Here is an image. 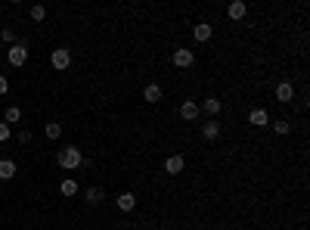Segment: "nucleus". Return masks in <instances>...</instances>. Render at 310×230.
<instances>
[{
    "instance_id": "obj_26",
    "label": "nucleus",
    "mask_w": 310,
    "mask_h": 230,
    "mask_svg": "<svg viewBox=\"0 0 310 230\" xmlns=\"http://www.w3.org/2000/svg\"><path fill=\"white\" fill-rule=\"evenodd\" d=\"M295 230H304V227H295Z\"/></svg>"
},
{
    "instance_id": "obj_13",
    "label": "nucleus",
    "mask_w": 310,
    "mask_h": 230,
    "mask_svg": "<svg viewBox=\"0 0 310 230\" xmlns=\"http://www.w3.org/2000/svg\"><path fill=\"white\" fill-rule=\"evenodd\" d=\"M202 137H205V140H217V137H220V125H217V119H211V122L202 125Z\"/></svg>"
},
{
    "instance_id": "obj_2",
    "label": "nucleus",
    "mask_w": 310,
    "mask_h": 230,
    "mask_svg": "<svg viewBox=\"0 0 310 230\" xmlns=\"http://www.w3.org/2000/svg\"><path fill=\"white\" fill-rule=\"evenodd\" d=\"M7 62L16 65V68L25 65V62H28V47H25V44H13V47L7 50Z\"/></svg>"
},
{
    "instance_id": "obj_10",
    "label": "nucleus",
    "mask_w": 310,
    "mask_h": 230,
    "mask_svg": "<svg viewBox=\"0 0 310 230\" xmlns=\"http://www.w3.org/2000/svg\"><path fill=\"white\" fill-rule=\"evenodd\" d=\"M16 174H19V168L13 159H0V180H13Z\"/></svg>"
},
{
    "instance_id": "obj_3",
    "label": "nucleus",
    "mask_w": 310,
    "mask_h": 230,
    "mask_svg": "<svg viewBox=\"0 0 310 230\" xmlns=\"http://www.w3.org/2000/svg\"><path fill=\"white\" fill-rule=\"evenodd\" d=\"M50 62H53L56 72H65V68L71 65V50H68V47H56L53 56H50Z\"/></svg>"
},
{
    "instance_id": "obj_20",
    "label": "nucleus",
    "mask_w": 310,
    "mask_h": 230,
    "mask_svg": "<svg viewBox=\"0 0 310 230\" xmlns=\"http://www.w3.org/2000/svg\"><path fill=\"white\" fill-rule=\"evenodd\" d=\"M270 128H273L276 134H292V122H289V119H276V122H270Z\"/></svg>"
},
{
    "instance_id": "obj_7",
    "label": "nucleus",
    "mask_w": 310,
    "mask_h": 230,
    "mask_svg": "<svg viewBox=\"0 0 310 230\" xmlns=\"http://www.w3.org/2000/svg\"><path fill=\"white\" fill-rule=\"evenodd\" d=\"M248 125H254V128H267V125H270L267 109H251V112H248Z\"/></svg>"
},
{
    "instance_id": "obj_12",
    "label": "nucleus",
    "mask_w": 310,
    "mask_h": 230,
    "mask_svg": "<svg viewBox=\"0 0 310 230\" xmlns=\"http://www.w3.org/2000/svg\"><path fill=\"white\" fill-rule=\"evenodd\" d=\"M162 97H165V94H162L159 84H146V87H143V100H146V103H159Z\"/></svg>"
},
{
    "instance_id": "obj_25",
    "label": "nucleus",
    "mask_w": 310,
    "mask_h": 230,
    "mask_svg": "<svg viewBox=\"0 0 310 230\" xmlns=\"http://www.w3.org/2000/svg\"><path fill=\"white\" fill-rule=\"evenodd\" d=\"M19 143H31V131H19Z\"/></svg>"
},
{
    "instance_id": "obj_14",
    "label": "nucleus",
    "mask_w": 310,
    "mask_h": 230,
    "mask_svg": "<svg viewBox=\"0 0 310 230\" xmlns=\"http://www.w3.org/2000/svg\"><path fill=\"white\" fill-rule=\"evenodd\" d=\"M87 202H90V205H102V202H106V190H102V187H90V190H87Z\"/></svg>"
},
{
    "instance_id": "obj_24",
    "label": "nucleus",
    "mask_w": 310,
    "mask_h": 230,
    "mask_svg": "<svg viewBox=\"0 0 310 230\" xmlns=\"http://www.w3.org/2000/svg\"><path fill=\"white\" fill-rule=\"evenodd\" d=\"M7 90H10V81H7V78H4V75H0V97H4V94H7Z\"/></svg>"
},
{
    "instance_id": "obj_22",
    "label": "nucleus",
    "mask_w": 310,
    "mask_h": 230,
    "mask_svg": "<svg viewBox=\"0 0 310 230\" xmlns=\"http://www.w3.org/2000/svg\"><path fill=\"white\" fill-rule=\"evenodd\" d=\"M0 41L13 47V44H16V31H13V28H4V31H0Z\"/></svg>"
},
{
    "instance_id": "obj_21",
    "label": "nucleus",
    "mask_w": 310,
    "mask_h": 230,
    "mask_svg": "<svg viewBox=\"0 0 310 230\" xmlns=\"http://www.w3.org/2000/svg\"><path fill=\"white\" fill-rule=\"evenodd\" d=\"M31 19H34V22H44V19H47V7H44V4H34V7H31Z\"/></svg>"
},
{
    "instance_id": "obj_1",
    "label": "nucleus",
    "mask_w": 310,
    "mask_h": 230,
    "mask_svg": "<svg viewBox=\"0 0 310 230\" xmlns=\"http://www.w3.org/2000/svg\"><path fill=\"white\" fill-rule=\"evenodd\" d=\"M56 162H59V168L74 171V168L84 165V156H81V149H77V146H62V149L56 152Z\"/></svg>"
},
{
    "instance_id": "obj_5",
    "label": "nucleus",
    "mask_w": 310,
    "mask_h": 230,
    "mask_svg": "<svg viewBox=\"0 0 310 230\" xmlns=\"http://www.w3.org/2000/svg\"><path fill=\"white\" fill-rule=\"evenodd\" d=\"M199 112H202L199 103H192V100H183V103H180V119H183V122H196Z\"/></svg>"
},
{
    "instance_id": "obj_4",
    "label": "nucleus",
    "mask_w": 310,
    "mask_h": 230,
    "mask_svg": "<svg viewBox=\"0 0 310 230\" xmlns=\"http://www.w3.org/2000/svg\"><path fill=\"white\" fill-rule=\"evenodd\" d=\"M192 62H196V53H192V50H186V47H177L174 50V65L177 68H189Z\"/></svg>"
},
{
    "instance_id": "obj_23",
    "label": "nucleus",
    "mask_w": 310,
    "mask_h": 230,
    "mask_svg": "<svg viewBox=\"0 0 310 230\" xmlns=\"http://www.w3.org/2000/svg\"><path fill=\"white\" fill-rule=\"evenodd\" d=\"M10 137H13V128H10L7 122H0V143H7Z\"/></svg>"
},
{
    "instance_id": "obj_18",
    "label": "nucleus",
    "mask_w": 310,
    "mask_h": 230,
    "mask_svg": "<svg viewBox=\"0 0 310 230\" xmlns=\"http://www.w3.org/2000/svg\"><path fill=\"white\" fill-rule=\"evenodd\" d=\"M44 134H47V140H59L62 137V125L59 122H50V125H44Z\"/></svg>"
},
{
    "instance_id": "obj_19",
    "label": "nucleus",
    "mask_w": 310,
    "mask_h": 230,
    "mask_svg": "<svg viewBox=\"0 0 310 230\" xmlns=\"http://www.w3.org/2000/svg\"><path fill=\"white\" fill-rule=\"evenodd\" d=\"M59 190H62V196H68V199H71V196H77V183H74L71 177H65V180L59 183Z\"/></svg>"
},
{
    "instance_id": "obj_15",
    "label": "nucleus",
    "mask_w": 310,
    "mask_h": 230,
    "mask_svg": "<svg viewBox=\"0 0 310 230\" xmlns=\"http://www.w3.org/2000/svg\"><path fill=\"white\" fill-rule=\"evenodd\" d=\"M115 202H118V209H121V212H134V205H137V196H134V193H121V196L115 199Z\"/></svg>"
},
{
    "instance_id": "obj_11",
    "label": "nucleus",
    "mask_w": 310,
    "mask_h": 230,
    "mask_svg": "<svg viewBox=\"0 0 310 230\" xmlns=\"http://www.w3.org/2000/svg\"><path fill=\"white\" fill-rule=\"evenodd\" d=\"M226 13H229V19H232V22H242V19H245V13H248V7L242 4V0H232Z\"/></svg>"
},
{
    "instance_id": "obj_17",
    "label": "nucleus",
    "mask_w": 310,
    "mask_h": 230,
    "mask_svg": "<svg viewBox=\"0 0 310 230\" xmlns=\"http://www.w3.org/2000/svg\"><path fill=\"white\" fill-rule=\"evenodd\" d=\"M4 122H7V125L22 122V109H19V106H7V112H4Z\"/></svg>"
},
{
    "instance_id": "obj_16",
    "label": "nucleus",
    "mask_w": 310,
    "mask_h": 230,
    "mask_svg": "<svg viewBox=\"0 0 310 230\" xmlns=\"http://www.w3.org/2000/svg\"><path fill=\"white\" fill-rule=\"evenodd\" d=\"M199 109H205V112H208V115H217V112H220V109H223V103H220V100H217V97H205V103H202V106H199Z\"/></svg>"
},
{
    "instance_id": "obj_9",
    "label": "nucleus",
    "mask_w": 310,
    "mask_h": 230,
    "mask_svg": "<svg viewBox=\"0 0 310 230\" xmlns=\"http://www.w3.org/2000/svg\"><path fill=\"white\" fill-rule=\"evenodd\" d=\"M183 168H186V159L183 156H168L165 159V171L168 174H183Z\"/></svg>"
},
{
    "instance_id": "obj_8",
    "label": "nucleus",
    "mask_w": 310,
    "mask_h": 230,
    "mask_svg": "<svg viewBox=\"0 0 310 230\" xmlns=\"http://www.w3.org/2000/svg\"><path fill=\"white\" fill-rule=\"evenodd\" d=\"M276 100H279V103H292V100H295L292 81H279V84H276Z\"/></svg>"
},
{
    "instance_id": "obj_6",
    "label": "nucleus",
    "mask_w": 310,
    "mask_h": 230,
    "mask_svg": "<svg viewBox=\"0 0 310 230\" xmlns=\"http://www.w3.org/2000/svg\"><path fill=\"white\" fill-rule=\"evenodd\" d=\"M211 34H214V28L208 25V22H199V25H192V37H196L199 44H205V41H211Z\"/></svg>"
}]
</instances>
